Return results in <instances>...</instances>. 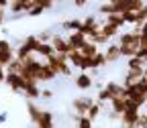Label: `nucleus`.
<instances>
[{"mask_svg":"<svg viewBox=\"0 0 147 128\" xmlns=\"http://www.w3.org/2000/svg\"><path fill=\"white\" fill-rule=\"evenodd\" d=\"M143 108H145V112H147V102H145V106H143Z\"/></svg>","mask_w":147,"mask_h":128,"instance_id":"obj_44","label":"nucleus"},{"mask_svg":"<svg viewBox=\"0 0 147 128\" xmlns=\"http://www.w3.org/2000/svg\"><path fill=\"white\" fill-rule=\"evenodd\" d=\"M139 35L141 33H135V31L121 33L117 37V43H119V47H131V49H137L139 51Z\"/></svg>","mask_w":147,"mask_h":128,"instance_id":"obj_3","label":"nucleus"},{"mask_svg":"<svg viewBox=\"0 0 147 128\" xmlns=\"http://www.w3.org/2000/svg\"><path fill=\"white\" fill-rule=\"evenodd\" d=\"M8 2L10 0H0V8H8Z\"/></svg>","mask_w":147,"mask_h":128,"instance_id":"obj_41","label":"nucleus"},{"mask_svg":"<svg viewBox=\"0 0 147 128\" xmlns=\"http://www.w3.org/2000/svg\"><path fill=\"white\" fill-rule=\"evenodd\" d=\"M102 49L96 45V43H92V41H86L82 47H80V53L84 55V57H94L96 53H100Z\"/></svg>","mask_w":147,"mask_h":128,"instance_id":"obj_18","label":"nucleus"},{"mask_svg":"<svg viewBox=\"0 0 147 128\" xmlns=\"http://www.w3.org/2000/svg\"><path fill=\"white\" fill-rule=\"evenodd\" d=\"M100 33L106 37L108 41H113V39H117V37L121 35V29H117L115 25H108L106 21H102V25H100Z\"/></svg>","mask_w":147,"mask_h":128,"instance_id":"obj_15","label":"nucleus"},{"mask_svg":"<svg viewBox=\"0 0 147 128\" xmlns=\"http://www.w3.org/2000/svg\"><path fill=\"white\" fill-rule=\"evenodd\" d=\"M6 21V8H0V25H4Z\"/></svg>","mask_w":147,"mask_h":128,"instance_id":"obj_39","label":"nucleus"},{"mask_svg":"<svg viewBox=\"0 0 147 128\" xmlns=\"http://www.w3.org/2000/svg\"><path fill=\"white\" fill-rule=\"evenodd\" d=\"M67 45H69V49H80L88 39H86V35L84 33H80V31H74V33H67Z\"/></svg>","mask_w":147,"mask_h":128,"instance_id":"obj_11","label":"nucleus"},{"mask_svg":"<svg viewBox=\"0 0 147 128\" xmlns=\"http://www.w3.org/2000/svg\"><path fill=\"white\" fill-rule=\"evenodd\" d=\"M8 49H14L12 43L8 39H0V51H8Z\"/></svg>","mask_w":147,"mask_h":128,"instance_id":"obj_35","label":"nucleus"},{"mask_svg":"<svg viewBox=\"0 0 147 128\" xmlns=\"http://www.w3.org/2000/svg\"><path fill=\"white\" fill-rule=\"evenodd\" d=\"M53 98V89H41V100H51Z\"/></svg>","mask_w":147,"mask_h":128,"instance_id":"obj_36","label":"nucleus"},{"mask_svg":"<svg viewBox=\"0 0 147 128\" xmlns=\"http://www.w3.org/2000/svg\"><path fill=\"white\" fill-rule=\"evenodd\" d=\"M35 128H55V116L49 110H43V114L39 118V122L35 124Z\"/></svg>","mask_w":147,"mask_h":128,"instance_id":"obj_14","label":"nucleus"},{"mask_svg":"<svg viewBox=\"0 0 147 128\" xmlns=\"http://www.w3.org/2000/svg\"><path fill=\"white\" fill-rule=\"evenodd\" d=\"M53 2H57V4H61V2H65V0H53Z\"/></svg>","mask_w":147,"mask_h":128,"instance_id":"obj_43","label":"nucleus"},{"mask_svg":"<svg viewBox=\"0 0 147 128\" xmlns=\"http://www.w3.org/2000/svg\"><path fill=\"white\" fill-rule=\"evenodd\" d=\"M53 69H55V73L57 75H63V77H69L71 75V71H74V67L69 65V61H67V57L65 55H59V53H53L51 57H47L45 59Z\"/></svg>","mask_w":147,"mask_h":128,"instance_id":"obj_1","label":"nucleus"},{"mask_svg":"<svg viewBox=\"0 0 147 128\" xmlns=\"http://www.w3.org/2000/svg\"><path fill=\"white\" fill-rule=\"evenodd\" d=\"M4 69H6L8 73H21V71H23V61L18 59V57H14V59L4 67Z\"/></svg>","mask_w":147,"mask_h":128,"instance_id":"obj_27","label":"nucleus"},{"mask_svg":"<svg viewBox=\"0 0 147 128\" xmlns=\"http://www.w3.org/2000/svg\"><path fill=\"white\" fill-rule=\"evenodd\" d=\"M55 77H57V73H55V69L45 61L41 65V71H39V81H53Z\"/></svg>","mask_w":147,"mask_h":128,"instance_id":"obj_16","label":"nucleus"},{"mask_svg":"<svg viewBox=\"0 0 147 128\" xmlns=\"http://www.w3.org/2000/svg\"><path fill=\"white\" fill-rule=\"evenodd\" d=\"M137 118H139V112L125 110L119 120H121V126H123V128H137Z\"/></svg>","mask_w":147,"mask_h":128,"instance_id":"obj_10","label":"nucleus"},{"mask_svg":"<svg viewBox=\"0 0 147 128\" xmlns=\"http://www.w3.org/2000/svg\"><path fill=\"white\" fill-rule=\"evenodd\" d=\"M4 83H6L12 91H16V94H23V89H25V79H23L21 73H8V71H6Z\"/></svg>","mask_w":147,"mask_h":128,"instance_id":"obj_6","label":"nucleus"},{"mask_svg":"<svg viewBox=\"0 0 147 128\" xmlns=\"http://www.w3.org/2000/svg\"><path fill=\"white\" fill-rule=\"evenodd\" d=\"M51 47L55 49V53H59V55H67L71 49H69V45H67V39L63 35H59V33H53V37H51Z\"/></svg>","mask_w":147,"mask_h":128,"instance_id":"obj_7","label":"nucleus"},{"mask_svg":"<svg viewBox=\"0 0 147 128\" xmlns=\"http://www.w3.org/2000/svg\"><path fill=\"white\" fill-rule=\"evenodd\" d=\"M147 65L145 59H141L139 55H135V57H129L127 59V69H143Z\"/></svg>","mask_w":147,"mask_h":128,"instance_id":"obj_22","label":"nucleus"},{"mask_svg":"<svg viewBox=\"0 0 147 128\" xmlns=\"http://www.w3.org/2000/svg\"><path fill=\"white\" fill-rule=\"evenodd\" d=\"M123 16H125V23H127V25H135V23H137V14H135L133 10L123 12Z\"/></svg>","mask_w":147,"mask_h":128,"instance_id":"obj_30","label":"nucleus"},{"mask_svg":"<svg viewBox=\"0 0 147 128\" xmlns=\"http://www.w3.org/2000/svg\"><path fill=\"white\" fill-rule=\"evenodd\" d=\"M104 21L108 23V25H115L117 29H123L127 23H125V16L123 14H119V12H115V14H106L104 16Z\"/></svg>","mask_w":147,"mask_h":128,"instance_id":"obj_21","label":"nucleus"},{"mask_svg":"<svg viewBox=\"0 0 147 128\" xmlns=\"http://www.w3.org/2000/svg\"><path fill=\"white\" fill-rule=\"evenodd\" d=\"M43 12H45V8H41V6H37V4H35V6L27 12V16H31V18H33V16H41Z\"/></svg>","mask_w":147,"mask_h":128,"instance_id":"obj_33","label":"nucleus"},{"mask_svg":"<svg viewBox=\"0 0 147 128\" xmlns=\"http://www.w3.org/2000/svg\"><path fill=\"white\" fill-rule=\"evenodd\" d=\"M31 55H33V51H31L27 45H23V43H18V47L14 49V57H18L21 61H25L27 57H31Z\"/></svg>","mask_w":147,"mask_h":128,"instance_id":"obj_23","label":"nucleus"},{"mask_svg":"<svg viewBox=\"0 0 147 128\" xmlns=\"http://www.w3.org/2000/svg\"><path fill=\"white\" fill-rule=\"evenodd\" d=\"M141 33H147V21H145V23L141 25Z\"/></svg>","mask_w":147,"mask_h":128,"instance_id":"obj_42","label":"nucleus"},{"mask_svg":"<svg viewBox=\"0 0 147 128\" xmlns=\"http://www.w3.org/2000/svg\"><path fill=\"white\" fill-rule=\"evenodd\" d=\"M37 37H39V41H41V43H49V41H51V37H53V33H51V31H41Z\"/></svg>","mask_w":147,"mask_h":128,"instance_id":"obj_32","label":"nucleus"},{"mask_svg":"<svg viewBox=\"0 0 147 128\" xmlns=\"http://www.w3.org/2000/svg\"><path fill=\"white\" fill-rule=\"evenodd\" d=\"M104 57H106L108 65H110V63H117V61L121 59V49H119V43H108V45H106V49H104Z\"/></svg>","mask_w":147,"mask_h":128,"instance_id":"obj_13","label":"nucleus"},{"mask_svg":"<svg viewBox=\"0 0 147 128\" xmlns=\"http://www.w3.org/2000/svg\"><path fill=\"white\" fill-rule=\"evenodd\" d=\"M100 25H102V21L98 16H94V14H88V16H84L82 18V27H80V33H84L86 35V39L92 35V33H96L98 29H100Z\"/></svg>","mask_w":147,"mask_h":128,"instance_id":"obj_2","label":"nucleus"},{"mask_svg":"<svg viewBox=\"0 0 147 128\" xmlns=\"http://www.w3.org/2000/svg\"><path fill=\"white\" fill-rule=\"evenodd\" d=\"M74 85L78 89H82V91H88L92 85H94V77L90 75V71H80L76 75V79H74Z\"/></svg>","mask_w":147,"mask_h":128,"instance_id":"obj_8","label":"nucleus"},{"mask_svg":"<svg viewBox=\"0 0 147 128\" xmlns=\"http://www.w3.org/2000/svg\"><path fill=\"white\" fill-rule=\"evenodd\" d=\"M143 79V69H127L125 71V75H123V85H133L137 81Z\"/></svg>","mask_w":147,"mask_h":128,"instance_id":"obj_12","label":"nucleus"},{"mask_svg":"<svg viewBox=\"0 0 147 128\" xmlns=\"http://www.w3.org/2000/svg\"><path fill=\"white\" fill-rule=\"evenodd\" d=\"M137 128H147V112H139V118H137Z\"/></svg>","mask_w":147,"mask_h":128,"instance_id":"obj_34","label":"nucleus"},{"mask_svg":"<svg viewBox=\"0 0 147 128\" xmlns=\"http://www.w3.org/2000/svg\"><path fill=\"white\" fill-rule=\"evenodd\" d=\"M6 120H8V114L6 112H0V124H4Z\"/></svg>","mask_w":147,"mask_h":128,"instance_id":"obj_40","label":"nucleus"},{"mask_svg":"<svg viewBox=\"0 0 147 128\" xmlns=\"http://www.w3.org/2000/svg\"><path fill=\"white\" fill-rule=\"evenodd\" d=\"M100 114H102V104H100V102H94V104L88 108V112H86V116H88L90 120H96Z\"/></svg>","mask_w":147,"mask_h":128,"instance_id":"obj_26","label":"nucleus"},{"mask_svg":"<svg viewBox=\"0 0 147 128\" xmlns=\"http://www.w3.org/2000/svg\"><path fill=\"white\" fill-rule=\"evenodd\" d=\"M125 100H127V96H117V98H113L108 104H110V112H115V114H123L125 112Z\"/></svg>","mask_w":147,"mask_h":128,"instance_id":"obj_17","label":"nucleus"},{"mask_svg":"<svg viewBox=\"0 0 147 128\" xmlns=\"http://www.w3.org/2000/svg\"><path fill=\"white\" fill-rule=\"evenodd\" d=\"M71 2H74V6H76V8H84V6L88 4V0H71Z\"/></svg>","mask_w":147,"mask_h":128,"instance_id":"obj_37","label":"nucleus"},{"mask_svg":"<svg viewBox=\"0 0 147 128\" xmlns=\"http://www.w3.org/2000/svg\"><path fill=\"white\" fill-rule=\"evenodd\" d=\"M4 79H6V69L0 65V83H4Z\"/></svg>","mask_w":147,"mask_h":128,"instance_id":"obj_38","label":"nucleus"},{"mask_svg":"<svg viewBox=\"0 0 147 128\" xmlns=\"http://www.w3.org/2000/svg\"><path fill=\"white\" fill-rule=\"evenodd\" d=\"M27 114H29V120L33 122V126L39 122V118H41V114H43V108L37 104L35 100H27Z\"/></svg>","mask_w":147,"mask_h":128,"instance_id":"obj_9","label":"nucleus"},{"mask_svg":"<svg viewBox=\"0 0 147 128\" xmlns=\"http://www.w3.org/2000/svg\"><path fill=\"white\" fill-rule=\"evenodd\" d=\"M94 102H96V100L90 98V96H78V98L71 100V108H74V112H76V114H86L88 108L94 104Z\"/></svg>","mask_w":147,"mask_h":128,"instance_id":"obj_5","label":"nucleus"},{"mask_svg":"<svg viewBox=\"0 0 147 128\" xmlns=\"http://www.w3.org/2000/svg\"><path fill=\"white\" fill-rule=\"evenodd\" d=\"M94 120H90L86 114H76V128H92Z\"/></svg>","mask_w":147,"mask_h":128,"instance_id":"obj_25","label":"nucleus"},{"mask_svg":"<svg viewBox=\"0 0 147 128\" xmlns=\"http://www.w3.org/2000/svg\"><path fill=\"white\" fill-rule=\"evenodd\" d=\"M55 53V49L51 47V43H39V47L35 49V55H39L41 59H47Z\"/></svg>","mask_w":147,"mask_h":128,"instance_id":"obj_20","label":"nucleus"},{"mask_svg":"<svg viewBox=\"0 0 147 128\" xmlns=\"http://www.w3.org/2000/svg\"><path fill=\"white\" fill-rule=\"evenodd\" d=\"M88 41H92V43H96L98 47H104V45H108V43H110V41L106 39V37H104V35L100 33V29H98L96 33H92V35L88 37Z\"/></svg>","mask_w":147,"mask_h":128,"instance_id":"obj_24","label":"nucleus"},{"mask_svg":"<svg viewBox=\"0 0 147 128\" xmlns=\"http://www.w3.org/2000/svg\"><path fill=\"white\" fill-rule=\"evenodd\" d=\"M67 61H69V65L74 67V69H80V71H88V65H86V57L80 53V49H71L67 55Z\"/></svg>","mask_w":147,"mask_h":128,"instance_id":"obj_4","label":"nucleus"},{"mask_svg":"<svg viewBox=\"0 0 147 128\" xmlns=\"http://www.w3.org/2000/svg\"><path fill=\"white\" fill-rule=\"evenodd\" d=\"M80 27H82V18H74V16L65 18V21L61 23V29H63V31H67V33L80 31Z\"/></svg>","mask_w":147,"mask_h":128,"instance_id":"obj_19","label":"nucleus"},{"mask_svg":"<svg viewBox=\"0 0 147 128\" xmlns=\"http://www.w3.org/2000/svg\"><path fill=\"white\" fill-rule=\"evenodd\" d=\"M98 12H100L102 16H106V14H115L117 10H115V6H113V2H110V0H104V2L98 6Z\"/></svg>","mask_w":147,"mask_h":128,"instance_id":"obj_29","label":"nucleus"},{"mask_svg":"<svg viewBox=\"0 0 147 128\" xmlns=\"http://www.w3.org/2000/svg\"><path fill=\"white\" fill-rule=\"evenodd\" d=\"M14 59V49H8V51H0V65L6 67L10 61Z\"/></svg>","mask_w":147,"mask_h":128,"instance_id":"obj_28","label":"nucleus"},{"mask_svg":"<svg viewBox=\"0 0 147 128\" xmlns=\"http://www.w3.org/2000/svg\"><path fill=\"white\" fill-rule=\"evenodd\" d=\"M35 4H37V6H41V8H45V10H51V8L55 6L53 0H35Z\"/></svg>","mask_w":147,"mask_h":128,"instance_id":"obj_31","label":"nucleus"}]
</instances>
